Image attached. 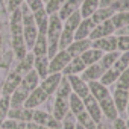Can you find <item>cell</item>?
I'll return each instance as SVG.
<instances>
[{
    "label": "cell",
    "instance_id": "cell-37",
    "mask_svg": "<svg viewBox=\"0 0 129 129\" xmlns=\"http://www.w3.org/2000/svg\"><path fill=\"white\" fill-rule=\"evenodd\" d=\"M117 52H129V35H117Z\"/></svg>",
    "mask_w": 129,
    "mask_h": 129
},
{
    "label": "cell",
    "instance_id": "cell-27",
    "mask_svg": "<svg viewBox=\"0 0 129 129\" xmlns=\"http://www.w3.org/2000/svg\"><path fill=\"white\" fill-rule=\"evenodd\" d=\"M111 21L115 27V30H120L123 27H127L129 26V11L126 12H117L111 17Z\"/></svg>",
    "mask_w": 129,
    "mask_h": 129
},
{
    "label": "cell",
    "instance_id": "cell-24",
    "mask_svg": "<svg viewBox=\"0 0 129 129\" xmlns=\"http://www.w3.org/2000/svg\"><path fill=\"white\" fill-rule=\"evenodd\" d=\"M112 15H114V11H112L109 6H106V8H97V9L93 12V15H91L90 18L93 20L94 24H99V23H103V21L109 20Z\"/></svg>",
    "mask_w": 129,
    "mask_h": 129
},
{
    "label": "cell",
    "instance_id": "cell-39",
    "mask_svg": "<svg viewBox=\"0 0 129 129\" xmlns=\"http://www.w3.org/2000/svg\"><path fill=\"white\" fill-rule=\"evenodd\" d=\"M24 5L29 8L30 12H37V11L44 8V2H43V0H24Z\"/></svg>",
    "mask_w": 129,
    "mask_h": 129
},
{
    "label": "cell",
    "instance_id": "cell-21",
    "mask_svg": "<svg viewBox=\"0 0 129 129\" xmlns=\"http://www.w3.org/2000/svg\"><path fill=\"white\" fill-rule=\"evenodd\" d=\"M34 14V20H35V24H37V29H38V34H43L46 35L47 32V26H49V14L43 9L37 11V12H32Z\"/></svg>",
    "mask_w": 129,
    "mask_h": 129
},
{
    "label": "cell",
    "instance_id": "cell-20",
    "mask_svg": "<svg viewBox=\"0 0 129 129\" xmlns=\"http://www.w3.org/2000/svg\"><path fill=\"white\" fill-rule=\"evenodd\" d=\"M94 23L91 18H82L76 32H75V40H85V38H90V34L91 30L94 29Z\"/></svg>",
    "mask_w": 129,
    "mask_h": 129
},
{
    "label": "cell",
    "instance_id": "cell-1",
    "mask_svg": "<svg viewBox=\"0 0 129 129\" xmlns=\"http://www.w3.org/2000/svg\"><path fill=\"white\" fill-rule=\"evenodd\" d=\"M11 40H12V49L18 61H21L27 55V49L24 44L23 37V21H21V9H15L11 12Z\"/></svg>",
    "mask_w": 129,
    "mask_h": 129
},
{
    "label": "cell",
    "instance_id": "cell-36",
    "mask_svg": "<svg viewBox=\"0 0 129 129\" xmlns=\"http://www.w3.org/2000/svg\"><path fill=\"white\" fill-rule=\"evenodd\" d=\"M115 82H117V88H121V90H127L129 91V67L118 76V79Z\"/></svg>",
    "mask_w": 129,
    "mask_h": 129
},
{
    "label": "cell",
    "instance_id": "cell-23",
    "mask_svg": "<svg viewBox=\"0 0 129 129\" xmlns=\"http://www.w3.org/2000/svg\"><path fill=\"white\" fill-rule=\"evenodd\" d=\"M100 0H84L81 8H79V14L82 18H90L93 15V12L99 8Z\"/></svg>",
    "mask_w": 129,
    "mask_h": 129
},
{
    "label": "cell",
    "instance_id": "cell-43",
    "mask_svg": "<svg viewBox=\"0 0 129 129\" xmlns=\"http://www.w3.org/2000/svg\"><path fill=\"white\" fill-rule=\"evenodd\" d=\"M115 34H117V35H129V26H127V27H123V29H120V30H115Z\"/></svg>",
    "mask_w": 129,
    "mask_h": 129
},
{
    "label": "cell",
    "instance_id": "cell-2",
    "mask_svg": "<svg viewBox=\"0 0 129 129\" xmlns=\"http://www.w3.org/2000/svg\"><path fill=\"white\" fill-rule=\"evenodd\" d=\"M62 32V20L58 17V14L49 15V26H47V32H46V40H47V58L50 59L58 50V43H59V37Z\"/></svg>",
    "mask_w": 129,
    "mask_h": 129
},
{
    "label": "cell",
    "instance_id": "cell-5",
    "mask_svg": "<svg viewBox=\"0 0 129 129\" xmlns=\"http://www.w3.org/2000/svg\"><path fill=\"white\" fill-rule=\"evenodd\" d=\"M47 99H49V96H47V94H46V91L38 85L35 90H32V91H30V94H29V96H27V99L24 100L23 106H24V108H29V109H35L37 106L43 105Z\"/></svg>",
    "mask_w": 129,
    "mask_h": 129
},
{
    "label": "cell",
    "instance_id": "cell-15",
    "mask_svg": "<svg viewBox=\"0 0 129 129\" xmlns=\"http://www.w3.org/2000/svg\"><path fill=\"white\" fill-rule=\"evenodd\" d=\"M99 106H100V109H102V114H105L108 120L114 121V120L118 117V111H117V108H115L114 100H112V97H111V96H108V97L102 99V100L99 102Z\"/></svg>",
    "mask_w": 129,
    "mask_h": 129
},
{
    "label": "cell",
    "instance_id": "cell-29",
    "mask_svg": "<svg viewBox=\"0 0 129 129\" xmlns=\"http://www.w3.org/2000/svg\"><path fill=\"white\" fill-rule=\"evenodd\" d=\"M75 118H76V123L81 124L84 129H96V123L93 121V118L90 117V114L87 111L79 112L78 115H75Z\"/></svg>",
    "mask_w": 129,
    "mask_h": 129
},
{
    "label": "cell",
    "instance_id": "cell-11",
    "mask_svg": "<svg viewBox=\"0 0 129 129\" xmlns=\"http://www.w3.org/2000/svg\"><path fill=\"white\" fill-rule=\"evenodd\" d=\"M103 73H105V70L102 69V66H100L99 62H96V64L88 66V67L82 72L81 79H84L87 84H88V82H93V81H100V78H102Z\"/></svg>",
    "mask_w": 129,
    "mask_h": 129
},
{
    "label": "cell",
    "instance_id": "cell-33",
    "mask_svg": "<svg viewBox=\"0 0 129 129\" xmlns=\"http://www.w3.org/2000/svg\"><path fill=\"white\" fill-rule=\"evenodd\" d=\"M9 108H11V105H9V96H2V99H0V127H2L3 121L8 117Z\"/></svg>",
    "mask_w": 129,
    "mask_h": 129
},
{
    "label": "cell",
    "instance_id": "cell-26",
    "mask_svg": "<svg viewBox=\"0 0 129 129\" xmlns=\"http://www.w3.org/2000/svg\"><path fill=\"white\" fill-rule=\"evenodd\" d=\"M102 52L100 50H97V49H93V47H90L88 50H85L82 55H81V59L84 61V64L88 67V66H91V64H96V62H99L100 61V58H102Z\"/></svg>",
    "mask_w": 129,
    "mask_h": 129
},
{
    "label": "cell",
    "instance_id": "cell-30",
    "mask_svg": "<svg viewBox=\"0 0 129 129\" xmlns=\"http://www.w3.org/2000/svg\"><path fill=\"white\" fill-rule=\"evenodd\" d=\"M34 69V55L32 53H27L21 61H20V64H18V67H17V72L21 75V76H24L27 72H30Z\"/></svg>",
    "mask_w": 129,
    "mask_h": 129
},
{
    "label": "cell",
    "instance_id": "cell-6",
    "mask_svg": "<svg viewBox=\"0 0 129 129\" xmlns=\"http://www.w3.org/2000/svg\"><path fill=\"white\" fill-rule=\"evenodd\" d=\"M114 34H115V27H114V24H112V21H111V18H109V20H106V21L99 23V24L94 26V29H93L91 34H90V40L94 41V40H99V38L111 37V35H114Z\"/></svg>",
    "mask_w": 129,
    "mask_h": 129
},
{
    "label": "cell",
    "instance_id": "cell-9",
    "mask_svg": "<svg viewBox=\"0 0 129 129\" xmlns=\"http://www.w3.org/2000/svg\"><path fill=\"white\" fill-rule=\"evenodd\" d=\"M69 82H70V87H72V93H75L76 96H79L81 99L87 97L90 94V90H88V84L81 79V76L78 75H72V76H67Z\"/></svg>",
    "mask_w": 129,
    "mask_h": 129
},
{
    "label": "cell",
    "instance_id": "cell-3",
    "mask_svg": "<svg viewBox=\"0 0 129 129\" xmlns=\"http://www.w3.org/2000/svg\"><path fill=\"white\" fill-rule=\"evenodd\" d=\"M72 61V56L67 50H58L49 59V75L50 73H62V70L67 67V64Z\"/></svg>",
    "mask_w": 129,
    "mask_h": 129
},
{
    "label": "cell",
    "instance_id": "cell-22",
    "mask_svg": "<svg viewBox=\"0 0 129 129\" xmlns=\"http://www.w3.org/2000/svg\"><path fill=\"white\" fill-rule=\"evenodd\" d=\"M34 70L37 72V75L44 79L49 75V58L47 56H34Z\"/></svg>",
    "mask_w": 129,
    "mask_h": 129
},
{
    "label": "cell",
    "instance_id": "cell-35",
    "mask_svg": "<svg viewBox=\"0 0 129 129\" xmlns=\"http://www.w3.org/2000/svg\"><path fill=\"white\" fill-rule=\"evenodd\" d=\"M0 129H26V121H20V120H12L8 118L3 121Z\"/></svg>",
    "mask_w": 129,
    "mask_h": 129
},
{
    "label": "cell",
    "instance_id": "cell-32",
    "mask_svg": "<svg viewBox=\"0 0 129 129\" xmlns=\"http://www.w3.org/2000/svg\"><path fill=\"white\" fill-rule=\"evenodd\" d=\"M66 3V0H47L44 3V11L49 14V15H53V14H58L62 8V5Z\"/></svg>",
    "mask_w": 129,
    "mask_h": 129
},
{
    "label": "cell",
    "instance_id": "cell-25",
    "mask_svg": "<svg viewBox=\"0 0 129 129\" xmlns=\"http://www.w3.org/2000/svg\"><path fill=\"white\" fill-rule=\"evenodd\" d=\"M30 53H32L35 58H37V56H47V40H46V35L38 34L37 41H35V44H34Z\"/></svg>",
    "mask_w": 129,
    "mask_h": 129
},
{
    "label": "cell",
    "instance_id": "cell-31",
    "mask_svg": "<svg viewBox=\"0 0 129 129\" xmlns=\"http://www.w3.org/2000/svg\"><path fill=\"white\" fill-rule=\"evenodd\" d=\"M55 93H56L58 97H66V99L70 97V94H72V87H70V82H69L67 76H62V79H61V82H59V85H58V88H56Z\"/></svg>",
    "mask_w": 129,
    "mask_h": 129
},
{
    "label": "cell",
    "instance_id": "cell-28",
    "mask_svg": "<svg viewBox=\"0 0 129 129\" xmlns=\"http://www.w3.org/2000/svg\"><path fill=\"white\" fill-rule=\"evenodd\" d=\"M120 56V52H108V53H103L102 55V58H100V61H99V64L102 66V69L103 70H108V69H111L112 66H114V62L117 61V58Z\"/></svg>",
    "mask_w": 129,
    "mask_h": 129
},
{
    "label": "cell",
    "instance_id": "cell-10",
    "mask_svg": "<svg viewBox=\"0 0 129 129\" xmlns=\"http://www.w3.org/2000/svg\"><path fill=\"white\" fill-rule=\"evenodd\" d=\"M61 79H62V73H50V75H47V76L43 79V82H41L40 87L46 91L47 96H52V94L56 91V88H58Z\"/></svg>",
    "mask_w": 129,
    "mask_h": 129
},
{
    "label": "cell",
    "instance_id": "cell-41",
    "mask_svg": "<svg viewBox=\"0 0 129 129\" xmlns=\"http://www.w3.org/2000/svg\"><path fill=\"white\" fill-rule=\"evenodd\" d=\"M114 129H127V124H126V121L123 120V118H115L114 120Z\"/></svg>",
    "mask_w": 129,
    "mask_h": 129
},
{
    "label": "cell",
    "instance_id": "cell-4",
    "mask_svg": "<svg viewBox=\"0 0 129 129\" xmlns=\"http://www.w3.org/2000/svg\"><path fill=\"white\" fill-rule=\"evenodd\" d=\"M32 121L34 123H38L41 126H46L49 129H59L61 127V121H58L52 114L49 112H44V111H35L34 109V117H32Z\"/></svg>",
    "mask_w": 129,
    "mask_h": 129
},
{
    "label": "cell",
    "instance_id": "cell-34",
    "mask_svg": "<svg viewBox=\"0 0 129 129\" xmlns=\"http://www.w3.org/2000/svg\"><path fill=\"white\" fill-rule=\"evenodd\" d=\"M109 8L114 11V14L117 12H126L129 11V0H115L109 5Z\"/></svg>",
    "mask_w": 129,
    "mask_h": 129
},
{
    "label": "cell",
    "instance_id": "cell-13",
    "mask_svg": "<svg viewBox=\"0 0 129 129\" xmlns=\"http://www.w3.org/2000/svg\"><path fill=\"white\" fill-rule=\"evenodd\" d=\"M21 75L15 70V72H12V73H9V76L6 78V81H5V84H3V90H2V94L3 96H11L14 91H15V88L20 85V82H21Z\"/></svg>",
    "mask_w": 129,
    "mask_h": 129
},
{
    "label": "cell",
    "instance_id": "cell-17",
    "mask_svg": "<svg viewBox=\"0 0 129 129\" xmlns=\"http://www.w3.org/2000/svg\"><path fill=\"white\" fill-rule=\"evenodd\" d=\"M88 90H90V94H91V96H93L97 102H100L102 99H105V97L111 96V94H109L108 87H105L100 81H93V82H88Z\"/></svg>",
    "mask_w": 129,
    "mask_h": 129
},
{
    "label": "cell",
    "instance_id": "cell-14",
    "mask_svg": "<svg viewBox=\"0 0 129 129\" xmlns=\"http://www.w3.org/2000/svg\"><path fill=\"white\" fill-rule=\"evenodd\" d=\"M114 100V105L118 111V114L126 112V106H127V99H129V91L127 90H121V88H115L114 94L111 96Z\"/></svg>",
    "mask_w": 129,
    "mask_h": 129
},
{
    "label": "cell",
    "instance_id": "cell-12",
    "mask_svg": "<svg viewBox=\"0 0 129 129\" xmlns=\"http://www.w3.org/2000/svg\"><path fill=\"white\" fill-rule=\"evenodd\" d=\"M90 47H91V40L90 38H85V40H73V43L66 50L70 53L72 58H75V56H81Z\"/></svg>",
    "mask_w": 129,
    "mask_h": 129
},
{
    "label": "cell",
    "instance_id": "cell-18",
    "mask_svg": "<svg viewBox=\"0 0 129 129\" xmlns=\"http://www.w3.org/2000/svg\"><path fill=\"white\" fill-rule=\"evenodd\" d=\"M87 69V66L84 64V61L81 59V56H75L72 58V61L67 64V67L62 70V76H72V75H79Z\"/></svg>",
    "mask_w": 129,
    "mask_h": 129
},
{
    "label": "cell",
    "instance_id": "cell-44",
    "mask_svg": "<svg viewBox=\"0 0 129 129\" xmlns=\"http://www.w3.org/2000/svg\"><path fill=\"white\" fill-rule=\"evenodd\" d=\"M43 2H44V3H46V2H47V0H43Z\"/></svg>",
    "mask_w": 129,
    "mask_h": 129
},
{
    "label": "cell",
    "instance_id": "cell-8",
    "mask_svg": "<svg viewBox=\"0 0 129 129\" xmlns=\"http://www.w3.org/2000/svg\"><path fill=\"white\" fill-rule=\"evenodd\" d=\"M91 47L100 50L102 53H108V52H115L117 50V37L111 35V37H105V38H99L91 41Z\"/></svg>",
    "mask_w": 129,
    "mask_h": 129
},
{
    "label": "cell",
    "instance_id": "cell-7",
    "mask_svg": "<svg viewBox=\"0 0 129 129\" xmlns=\"http://www.w3.org/2000/svg\"><path fill=\"white\" fill-rule=\"evenodd\" d=\"M82 100H84L85 111L90 114V117L93 118V121H94L96 124L100 123V120H102V109H100V106H99V102H97L91 94H88V96L84 97Z\"/></svg>",
    "mask_w": 129,
    "mask_h": 129
},
{
    "label": "cell",
    "instance_id": "cell-40",
    "mask_svg": "<svg viewBox=\"0 0 129 129\" xmlns=\"http://www.w3.org/2000/svg\"><path fill=\"white\" fill-rule=\"evenodd\" d=\"M23 3H24V0H8V11L12 12V11L18 9Z\"/></svg>",
    "mask_w": 129,
    "mask_h": 129
},
{
    "label": "cell",
    "instance_id": "cell-16",
    "mask_svg": "<svg viewBox=\"0 0 129 129\" xmlns=\"http://www.w3.org/2000/svg\"><path fill=\"white\" fill-rule=\"evenodd\" d=\"M32 117H34V109H29V108H24V106H20V108H9L8 111V118H12V120H20V121H32Z\"/></svg>",
    "mask_w": 129,
    "mask_h": 129
},
{
    "label": "cell",
    "instance_id": "cell-19",
    "mask_svg": "<svg viewBox=\"0 0 129 129\" xmlns=\"http://www.w3.org/2000/svg\"><path fill=\"white\" fill-rule=\"evenodd\" d=\"M69 111H70V108H69V99H66V97H58L56 96L55 105H53V117L58 121H61L64 117L67 115Z\"/></svg>",
    "mask_w": 129,
    "mask_h": 129
},
{
    "label": "cell",
    "instance_id": "cell-42",
    "mask_svg": "<svg viewBox=\"0 0 129 129\" xmlns=\"http://www.w3.org/2000/svg\"><path fill=\"white\" fill-rule=\"evenodd\" d=\"M26 129H49V127H46V126H41V124H38V123H34V121H27V123H26Z\"/></svg>",
    "mask_w": 129,
    "mask_h": 129
},
{
    "label": "cell",
    "instance_id": "cell-38",
    "mask_svg": "<svg viewBox=\"0 0 129 129\" xmlns=\"http://www.w3.org/2000/svg\"><path fill=\"white\" fill-rule=\"evenodd\" d=\"M62 127L64 129H76V118L75 115L69 111L67 115L62 118Z\"/></svg>",
    "mask_w": 129,
    "mask_h": 129
}]
</instances>
